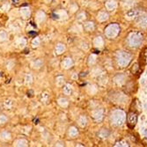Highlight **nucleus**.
<instances>
[{
    "label": "nucleus",
    "instance_id": "20e7f679",
    "mask_svg": "<svg viewBox=\"0 0 147 147\" xmlns=\"http://www.w3.org/2000/svg\"><path fill=\"white\" fill-rule=\"evenodd\" d=\"M119 31H120V26L118 24H111L106 28L105 34L108 38L112 39L115 38L119 34Z\"/></svg>",
    "mask_w": 147,
    "mask_h": 147
},
{
    "label": "nucleus",
    "instance_id": "ea45409f",
    "mask_svg": "<svg viewBox=\"0 0 147 147\" xmlns=\"http://www.w3.org/2000/svg\"><path fill=\"white\" fill-rule=\"evenodd\" d=\"M142 134H143L144 137L147 139V129H143V130H142Z\"/></svg>",
    "mask_w": 147,
    "mask_h": 147
},
{
    "label": "nucleus",
    "instance_id": "4468645a",
    "mask_svg": "<svg viewBox=\"0 0 147 147\" xmlns=\"http://www.w3.org/2000/svg\"><path fill=\"white\" fill-rule=\"evenodd\" d=\"M68 135H69V137L71 138H76V137L78 135V129H77L76 127H74V126L70 127L69 129H68Z\"/></svg>",
    "mask_w": 147,
    "mask_h": 147
},
{
    "label": "nucleus",
    "instance_id": "a878e982",
    "mask_svg": "<svg viewBox=\"0 0 147 147\" xmlns=\"http://www.w3.org/2000/svg\"><path fill=\"white\" fill-rule=\"evenodd\" d=\"M40 44H41V40H40L39 37H35L32 40V42H31V45L33 48L36 49L40 46Z\"/></svg>",
    "mask_w": 147,
    "mask_h": 147
},
{
    "label": "nucleus",
    "instance_id": "f8f14e48",
    "mask_svg": "<svg viewBox=\"0 0 147 147\" xmlns=\"http://www.w3.org/2000/svg\"><path fill=\"white\" fill-rule=\"evenodd\" d=\"M63 92L65 95H71L73 92V87L71 84H65L63 87Z\"/></svg>",
    "mask_w": 147,
    "mask_h": 147
},
{
    "label": "nucleus",
    "instance_id": "423d86ee",
    "mask_svg": "<svg viewBox=\"0 0 147 147\" xmlns=\"http://www.w3.org/2000/svg\"><path fill=\"white\" fill-rule=\"evenodd\" d=\"M46 20V13L40 10L36 12L35 14V21L37 22V24H42Z\"/></svg>",
    "mask_w": 147,
    "mask_h": 147
},
{
    "label": "nucleus",
    "instance_id": "a211bd4d",
    "mask_svg": "<svg viewBox=\"0 0 147 147\" xmlns=\"http://www.w3.org/2000/svg\"><path fill=\"white\" fill-rule=\"evenodd\" d=\"M16 44L20 49H24L26 45V40L24 37H20L19 39H17Z\"/></svg>",
    "mask_w": 147,
    "mask_h": 147
},
{
    "label": "nucleus",
    "instance_id": "9d476101",
    "mask_svg": "<svg viewBox=\"0 0 147 147\" xmlns=\"http://www.w3.org/2000/svg\"><path fill=\"white\" fill-rule=\"evenodd\" d=\"M65 50H66V47H65V45H64L63 43H62V42L57 43V44L56 45V47H55V53H56V55L60 56V55L63 54V53L65 52Z\"/></svg>",
    "mask_w": 147,
    "mask_h": 147
},
{
    "label": "nucleus",
    "instance_id": "79ce46f5",
    "mask_svg": "<svg viewBox=\"0 0 147 147\" xmlns=\"http://www.w3.org/2000/svg\"><path fill=\"white\" fill-rule=\"evenodd\" d=\"M50 1H51V0H45V2H46V3H49Z\"/></svg>",
    "mask_w": 147,
    "mask_h": 147
},
{
    "label": "nucleus",
    "instance_id": "4c0bfd02",
    "mask_svg": "<svg viewBox=\"0 0 147 147\" xmlns=\"http://www.w3.org/2000/svg\"><path fill=\"white\" fill-rule=\"evenodd\" d=\"M70 10H71L72 12L76 11L78 10V5H77L76 4H71V5H70Z\"/></svg>",
    "mask_w": 147,
    "mask_h": 147
},
{
    "label": "nucleus",
    "instance_id": "2f4dec72",
    "mask_svg": "<svg viewBox=\"0 0 147 147\" xmlns=\"http://www.w3.org/2000/svg\"><path fill=\"white\" fill-rule=\"evenodd\" d=\"M14 64H15L14 61H12V60H8V61L6 62V64H5V68H6L7 70H11V69L13 68V66H14Z\"/></svg>",
    "mask_w": 147,
    "mask_h": 147
},
{
    "label": "nucleus",
    "instance_id": "0eeeda50",
    "mask_svg": "<svg viewBox=\"0 0 147 147\" xmlns=\"http://www.w3.org/2000/svg\"><path fill=\"white\" fill-rule=\"evenodd\" d=\"M61 66L62 68L64 70H69L70 68H71L73 66V61L71 57H66L64 58L62 63H61Z\"/></svg>",
    "mask_w": 147,
    "mask_h": 147
},
{
    "label": "nucleus",
    "instance_id": "f257e3e1",
    "mask_svg": "<svg viewBox=\"0 0 147 147\" xmlns=\"http://www.w3.org/2000/svg\"><path fill=\"white\" fill-rule=\"evenodd\" d=\"M115 59L118 65H120L121 67H125L131 60V55L126 51H118L116 53Z\"/></svg>",
    "mask_w": 147,
    "mask_h": 147
},
{
    "label": "nucleus",
    "instance_id": "b1692460",
    "mask_svg": "<svg viewBox=\"0 0 147 147\" xmlns=\"http://www.w3.org/2000/svg\"><path fill=\"white\" fill-rule=\"evenodd\" d=\"M86 123H87V120L85 115H81L78 120V124L80 127H85L86 125Z\"/></svg>",
    "mask_w": 147,
    "mask_h": 147
},
{
    "label": "nucleus",
    "instance_id": "7c9ffc66",
    "mask_svg": "<svg viewBox=\"0 0 147 147\" xmlns=\"http://www.w3.org/2000/svg\"><path fill=\"white\" fill-rule=\"evenodd\" d=\"M7 34L5 31H0V42H5L7 40Z\"/></svg>",
    "mask_w": 147,
    "mask_h": 147
},
{
    "label": "nucleus",
    "instance_id": "1a4fd4ad",
    "mask_svg": "<svg viewBox=\"0 0 147 147\" xmlns=\"http://www.w3.org/2000/svg\"><path fill=\"white\" fill-rule=\"evenodd\" d=\"M92 115L96 122H101V120L103 118V110L102 109H97V110L92 111Z\"/></svg>",
    "mask_w": 147,
    "mask_h": 147
},
{
    "label": "nucleus",
    "instance_id": "f3484780",
    "mask_svg": "<svg viewBox=\"0 0 147 147\" xmlns=\"http://www.w3.org/2000/svg\"><path fill=\"white\" fill-rule=\"evenodd\" d=\"M105 5L109 11H113L116 8V3L115 0H108Z\"/></svg>",
    "mask_w": 147,
    "mask_h": 147
},
{
    "label": "nucleus",
    "instance_id": "39448f33",
    "mask_svg": "<svg viewBox=\"0 0 147 147\" xmlns=\"http://www.w3.org/2000/svg\"><path fill=\"white\" fill-rule=\"evenodd\" d=\"M138 122V115L134 112H129L127 115V124L130 129H133Z\"/></svg>",
    "mask_w": 147,
    "mask_h": 147
},
{
    "label": "nucleus",
    "instance_id": "ddd939ff",
    "mask_svg": "<svg viewBox=\"0 0 147 147\" xmlns=\"http://www.w3.org/2000/svg\"><path fill=\"white\" fill-rule=\"evenodd\" d=\"M55 15L57 16V20H66V19H67V17H68L67 13H66V11H63V10H59V11H56Z\"/></svg>",
    "mask_w": 147,
    "mask_h": 147
},
{
    "label": "nucleus",
    "instance_id": "c756f323",
    "mask_svg": "<svg viewBox=\"0 0 147 147\" xmlns=\"http://www.w3.org/2000/svg\"><path fill=\"white\" fill-rule=\"evenodd\" d=\"M49 94L48 92H42V94H41V100H42V102L46 103L49 100Z\"/></svg>",
    "mask_w": 147,
    "mask_h": 147
},
{
    "label": "nucleus",
    "instance_id": "2eb2a0df",
    "mask_svg": "<svg viewBox=\"0 0 147 147\" xmlns=\"http://www.w3.org/2000/svg\"><path fill=\"white\" fill-rule=\"evenodd\" d=\"M43 66V61L42 59H36L32 63V67L34 70H39Z\"/></svg>",
    "mask_w": 147,
    "mask_h": 147
},
{
    "label": "nucleus",
    "instance_id": "aec40b11",
    "mask_svg": "<svg viewBox=\"0 0 147 147\" xmlns=\"http://www.w3.org/2000/svg\"><path fill=\"white\" fill-rule=\"evenodd\" d=\"M33 80H34V78H33L32 74L28 73V74H26V76L24 78V84L26 86H30L33 83Z\"/></svg>",
    "mask_w": 147,
    "mask_h": 147
},
{
    "label": "nucleus",
    "instance_id": "393cba45",
    "mask_svg": "<svg viewBox=\"0 0 147 147\" xmlns=\"http://www.w3.org/2000/svg\"><path fill=\"white\" fill-rule=\"evenodd\" d=\"M56 85L59 87L63 86V83H64V78L63 76H57L56 78Z\"/></svg>",
    "mask_w": 147,
    "mask_h": 147
},
{
    "label": "nucleus",
    "instance_id": "4be33fe9",
    "mask_svg": "<svg viewBox=\"0 0 147 147\" xmlns=\"http://www.w3.org/2000/svg\"><path fill=\"white\" fill-rule=\"evenodd\" d=\"M109 19V14L108 13H106L105 11H100L99 12V14L97 16V20L99 21H105Z\"/></svg>",
    "mask_w": 147,
    "mask_h": 147
},
{
    "label": "nucleus",
    "instance_id": "72a5a7b5",
    "mask_svg": "<svg viewBox=\"0 0 147 147\" xmlns=\"http://www.w3.org/2000/svg\"><path fill=\"white\" fill-rule=\"evenodd\" d=\"M8 121V118L5 115H0V124H5Z\"/></svg>",
    "mask_w": 147,
    "mask_h": 147
},
{
    "label": "nucleus",
    "instance_id": "dca6fc26",
    "mask_svg": "<svg viewBox=\"0 0 147 147\" xmlns=\"http://www.w3.org/2000/svg\"><path fill=\"white\" fill-rule=\"evenodd\" d=\"M14 146L17 147H25V146H28V140L25 139V138H20V139H17L14 144H13Z\"/></svg>",
    "mask_w": 147,
    "mask_h": 147
},
{
    "label": "nucleus",
    "instance_id": "7ed1b4c3",
    "mask_svg": "<svg viewBox=\"0 0 147 147\" xmlns=\"http://www.w3.org/2000/svg\"><path fill=\"white\" fill-rule=\"evenodd\" d=\"M143 42V36L140 33H132L129 34L128 38V43L130 47L138 48L140 46V44Z\"/></svg>",
    "mask_w": 147,
    "mask_h": 147
},
{
    "label": "nucleus",
    "instance_id": "6e6552de",
    "mask_svg": "<svg viewBox=\"0 0 147 147\" xmlns=\"http://www.w3.org/2000/svg\"><path fill=\"white\" fill-rule=\"evenodd\" d=\"M20 16L24 19L26 20L28 19L31 16V11L29 9V7H21L20 10Z\"/></svg>",
    "mask_w": 147,
    "mask_h": 147
},
{
    "label": "nucleus",
    "instance_id": "5701e85b",
    "mask_svg": "<svg viewBox=\"0 0 147 147\" xmlns=\"http://www.w3.org/2000/svg\"><path fill=\"white\" fill-rule=\"evenodd\" d=\"M93 45H94L96 48H100L103 46V40L100 36H97L94 41H93Z\"/></svg>",
    "mask_w": 147,
    "mask_h": 147
},
{
    "label": "nucleus",
    "instance_id": "e433bc0d",
    "mask_svg": "<svg viewBox=\"0 0 147 147\" xmlns=\"http://www.w3.org/2000/svg\"><path fill=\"white\" fill-rule=\"evenodd\" d=\"M115 146H128V144L125 141H121V142H117Z\"/></svg>",
    "mask_w": 147,
    "mask_h": 147
},
{
    "label": "nucleus",
    "instance_id": "9b49d317",
    "mask_svg": "<svg viewBox=\"0 0 147 147\" xmlns=\"http://www.w3.org/2000/svg\"><path fill=\"white\" fill-rule=\"evenodd\" d=\"M11 133L7 130H2L0 132V139L2 141H5V142H7L9 140H11Z\"/></svg>",
    "mask_w": 147,
    "mask_h": 147
},
{
    "label": "nucleus",
    "instance_id": "a19ab883",
    "mask_svg": "<svg viewBox=\"0 0 147 147\" xmlns=\"http://www.w3.org/2000/svg\"><path fill=\"white\" fill-rule=\"evenodd\" d=\"M64 144H63V143H62V142H57V143H56V146H63Z\"/></svg>",
    "mask_w": 147,
    "mask_h": 147
},
{
    "label": "nucleus",
    "instance_id": "473e14b6",
    "mask_svg": "<svg viewBox=\"0 0 147 147\" xmlns=\"http://www.w3.org/2000/svg\"><path fill=\"white\" fill-rule=\"evenodd\" d=\"M4 107H5L6 109H10L11 107H12V101L10 99L5 100V102H4Z\"/></svg>",
    "mask_w": 147,
    "mask_h": 147
},
{
    "label": "nucleus",
    "instance_id": "412c9836",
    "mask_svg": "<svg viewBox=\"0 0 147 147\" xmlns=\"http://www.w3.org/2000/svg\"><path fill=\"white\" fill-rule=\"evenodd\" d=\"M84 28L87 32H92L94 30V24L92 21H87L84 24Z\"/></svg>",
    "mask_w": 147,
    "mask_h": 147
},
{
    "label": "nucleus",
    "instance_id": "c85d7f7f",
    "mask_svg": "<svg viewBox=\"0 0 147 147\" xmlns=\"http://www.w3.org/2000/svg\"><path fill=\"white\" fill-rule=\"evenodd\" d=\"M109 135V130L107 129H101V130L100 131V133H99V137L101 138H108Z\"/></svg>",
    "mask_w": 147,
    "mask_h": 147
},
{
    "label": "nucleus",
    "instance_id": "6ab92c4d",
    "mask_svg": "<svg viewBox=\"0 0 147 147\" xmlns=\"http://www.w3.org/2000/svg\"><path fill=\"white\" fill-rule=\"evenodd\" d=\"M57 104L62 107V108H67L68 105H69V101L66 98H63V97H61L57 100Z\"/></svg>",
    "mask_w": 147,
    "mask_h": 147
},
{
    "label": "nucleus",
    "instance_id": "cd10ccee",
    "mask_svg": "<svg viewBox=\"0 0 147 147\" xmlns=\"http://www.w3.org/2000/svg\"><path fill=\"white\" fill-rule=\"evenodd\" d=\"M138 25L141 28H147V17H142L138 20Z\"/></svg>",
    "mask_w": 147,
    "mask_h": 147
},
{
    "label": "nucleus",
    "instance_id": "bb28decb",
    "mask_svg": "<svg viewBox=\"0 0 147 147\" xmlns=\"http://www.w3.org/2000/svg\"><path fill=\"white\" fill-rule=\"evenodd\" d=\"M138 14V11L136 9H133V10H129L127 13H126V16L128 18H133V17H136Z\"/></svg>",
    "mask_w": 147,
    "mask_h": 147
},
{
    "label": "nucleus",
    "instance_id": "58836bf2",
    "mask_svg": "<svg viewBox=\"0 0 147 147\" xmlns=\"http://www.w3.org/2000/svg\"><path fill=\"white\" fill-rule=\"evenodd\" d=\"M10 9V5L8 3H5L2 6V10L3 11H8Z\"/></svg>",
    "mask_w": 147,
    "mask_h": 147
},
{
    "label": "nucleus",
    "instance_id": "f03ea898",
    "mask_svg": "<svg viewBox=\"0 0 147 147\" xmlns=\"http://www.w3.org/2000/svg\"><path fill=\"white\" fill-rule=\"evenodd\" d=\"M110 120H111L112 124L120 126V125H122L125 121V114L122 110H115L111 114Z\"/></svg>",
    "mask_w": 147,
    "mask_h": 147
},
{
    "label": "nucleus",
    "instance_id": "c9c22d12",
    "mask_svg": "<svg viewBox=\"0 0 147 147\" xmlns=\"http://www.w3.org/2000/svg\"><path fill=\"white\" fill-rule=\"evenodd\" d=\"M86 14L85 12H80V13H78V16H77V20H79V21H82V20H84L86 17Z\"/></svg>",
    "mask_w": 147,
    "mask_h": 147
},
{
    "label": "nucleus",
    "instance_id": "f704fd0d",
    "mask_svg": "<svg viewBox=\"0 0 147 147\" xmlns=\"http://www.w3.org/2000/svg\"><path fill=\"white\" fill-rule=\"evenodd\" d=\"M95 61H96V56L95 55H91L90 57H89V59H88V63L91 65H92V64H94V63H95Z\"/></svg>",
    "mask_w": 147,
    "mask_h": 147
}]
</instances>
